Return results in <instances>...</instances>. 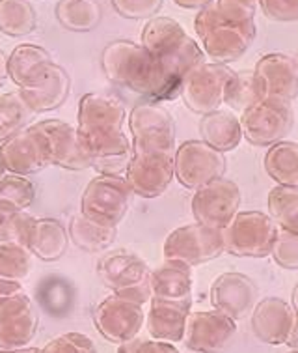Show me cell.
<instances>
[{"label": "cell", "mask_w": 298, "mask_h": 353, "mask_svg": "<svg viewBox=\"0 0 298 353\" xmlns=\"http://www.w3.org/2000/svg\"><path fill=\"white\" fill-rule=\"evenodd\" d=\"M259 4L268 19L279 23L298 21V0H259Z\"/></svg>", "instance_id": "43"}, {"label": "cell", "mask_w": 298, "mask_h": 353, "mask_svg": "<svg viewBox=\"0 0 298 353\" xmlns=\"http://www.w3.org/2000/svg\"><path fill=\"white\" fill-rule=\"evenodd\" d=\"M70 239L83 251L99 252L114 243L116 228L97 225L96 221H92V219L84 217L83 213H78V215L71 219Z\"/></svg>", "instance_id": "32"}, {"label": "cell", "mask_w": 298, "mask_h": 353, "mask_svg": "<svg viewBox=\"0 0 298 353\" xmlns=\"http://www.w3.org/2000/svg\"><path fill=\"white\" fill-rule=\"evenodd\" d=\"M226 157L207 142L187 141L173 154V174L183 187L196 191L198 187L222 178Z\"/></svg>", "instance_id": "10"}, {"label": "cell", "mask_w": 298, "mask_h": 353, "mask_svg": "<svg viewBox=\"0 0 298 353\" xmlns=\"http://www.w3.org/2000/svg\"><path fill=\"white\" fill-rule=\"evenodd\" d=\"M194 28L198 38L202 39L203 51L218 64L239 60L255 38V23L235 25L224 21L216 10L215 0L198 12Z\"/></svg>", "instance_id": "3"}, {"label": "cell", "mask_w": 298, "mask_h": 353, "mask_svg": "<svg viewBox=\"0 0 298 353\" xmlns=\"http://www.w3.org/2000/svg\"><path fill=\"white\" fill-rule=\"evenodd\" d=\"M51 64L54 62L43 47L23 43L15 47L8 57V77L19 88H25L30 86L34 81H38Z\"/></svg>", "instance_id": "27"}, {"label": "cell", "mask_w": 298, "mask_h": 353, "mask_svg": "<svg viewBox=\"0 0 298 353\" xmlns=\"http://www.w3.org/2000/svg\"><path fill=\"white\" fill-rule=\"evenodd\" d=\"M192 215L196 223L222 230L241 208V189L228 178L216 180L198 187L192 196Z\"/></svg>", "instance_id": "11"}, {"label": "cell", "mask_w": 298, "mask_h": 353, "mask_svg": "<svg viewBox=\"0 0 298 353\" xmlns=\"http://www.w3.org/2000/svg\"><path fill=\"white\" fill-rule=\"evenodd\" d=\"M200 133H202L203 142H207L209 146L226 154L241 144V118L220 109L209 112V114H203L202 122H200Z\"/></svg>", "instance_id": "28"}, {"label": "cell", "mask_w": 298, "mask_h": 353, "mask_svg": "<svg viewBox=\"0 0 298 353\" xmlns=\"http://www.w3.org/2000/svg\"><path fill=\"white\" fill-rule=\"evenodd\" d=\"M67 243L70 234L58 219H36L26 249L43 262H56L67 251Z\"/></svg>", "instance_id": "26"}, {"label": "cell", "mask_w": 298, "mask_h": 353, "mask_svg": "<svg viewBox=\"0 0 298 353\" xmlns=\"http://www.w3.org/2000/svg\"><path fill=\"white\" fill-rule=\"evenodd\" d=\"M34 114L36 112L30 109V105L25 101V97L21 96L19 90L0 96V122H2L6 139L21 129H25V125L32 120Z\"/></svg>", "instance_id": "36"}, {"label": "cell", "mask_w": 298, "mask_h": 353, "mask_svg": "<svg viewBox=\"0 0 298 353\" xmlns=\"http://www.w3.org/2000/svg\"><path fill=\"white\" fill-rule=\"evenodd\" d=\"M159 65L160 88L157 103L173 99L181 96L184 81L196 70L198 65L203 64V51L196 41L187 36L175 49H171L162 57L155 58Z\"/></svg>", "instance_id": "19"}, {"label": "cell", "mask_w": 298, "mask_h": 353, "mask_svg": "<svg viewBox=\"0 0 298 353\" xmlns=\"http://www.w3.org/2000/svg\"><path fill=\"white\" fill-rule=\"evenodd\" d=\"M173 178V155L162 152L133 154V159L125 172V180L133 189V193L144 199L160 196Z\"/></svg>", "instance_id": "16"}, {"label": "cell", "mask_w": 298, "mask_h": 353, "mask_svg": "<svg viewBox=\"0 0 298 353\" xmlns=\"http://www.w3.org/2000/svg\"><path fill=\"white\" fill-rule=\"evenodd\" d=\"M34 125L45 137L51 165L67 170H86L92 167V159L84 150L78 131L73 125L62 120H43Z\"/></svg>", "instance_id": "18"}, {"label": "cell", "mask_w": 298, "mask_h": 353, "mask_svg": "<svg viewBox=\"0 0 298 353\" xmlns=\"http://www.w3.org/2000/svg\"><path fill=\"white\" fill-rule=\"evenodd\" d=\"M295 310L279 297H265L252 310V331L268 346L286 344L295 323Z\"/></svg>", "instance_id": "21"}, {"label": "cell", "mask_w": 298, "mask_h": 353, "mask_svg": "<svg viewBox=\"0 0 298 353\" xmlns=\"http://www.w3.org/2000/svg\"><path fill=\"white\" fill-rule=\"evenodd\" d=\"M38 353H97L96 344L83 333H65L56 336Z\"/></svg>", "instance_id": "41"}, {"label": "cell", "mask_w": 298, "mask_h": 353, "mask_svg": "<svg viewBox=\"0 0 298 353\" xmlns=\"http://www.w3.org/2000/svg\"><path fill=\"white\" fill-rule=\"evenodd\" d=\"M233 75L226 64L203 62L192 71L181 88L184 105L196 114H209L224 105V94L228 81Z\"/></svg>", "instance_id": "12"}, {"label": "cell", "mask_w": 298, "mask_h": 353, "mask_svg": "<svg viewBox=\"0 0 298 353\" xmlns=\"http://www.w3.org/2000/svg\"><path fill=\"white\" fill-rule=\"evenodd\" d=\"M268 215L278 228L298 234V185H278L268 193Z\"/></svg>", "instance_id": "35"}, {"label": "cell", "mask_w": 298, "mask_h": 353, "mask_svg": "<svg viewBox=\"0 0 298 353\" xmlns=\"http://www.w3.org/2000/svg\"><path fill=\"white\" fill-rule=\"evenodd\" d=\"M118 353H181L178 347L173 346L171 342H162V341H129L125 344H120Z\"/></svg>", "instance_id": "44"}, {"label": "cell", "mask_w": 298, "mask_h": 353, "mask_svg": "<svg viewBox=\"0 0 298 353\" xmlns=\"http://www.w3.org/2000/svg\"><path fill=\"white\" fill-rule=\"evenodd\" d=\"M259 290L250 276L242 273H224L211 286L213 308L231 320H244L257 305Z\"/></svg>", "instance_id": "17"}, {"label": "cell", "mask_w": 298, "mask_h": 353, "mask_svg": "<svg viewBox=\"0 0 298 353\" xmlns=\"http://www.w3.org/2000/svg\"><path fill=\"white\" fill-rule=\"evenodd\" d=\"M8 77V57L4 54V52L0 51V86H2V83L6 81Z\"/></svg>", "instance_id": "49"}, {"label": "cell", "mask_w": 298, "mask_h": 353, "mask_svg": "<svg viewBox=\"0 0 298 353\" xmlns=\"http://www.w3.org/2000/svg\"><path fill=\"white\" fill-rule=\"evenodd\" d=\"M36 331L38 314L25 292L0 303V350L26 347Z\"/></svg>", "instance_id": "20"}, {"label": "cell", "mask_w": 298, "mask_h": 353, "mask_svg": "<svg viewBox=\"0 0 298 353\" xmlns=\"http://www.w3.org/2000/svg\"><path fill=\"white\" fill-rule=\"evenodd\" d=\"M36 347H19V350H0V353H38Z\"/></svg>", "instance_id": "50"}, {"label": "cell", "mask_w": 298, "mask_h": 353, "mask_svg": "<svg viewBox=\"0 0 298 353\" xmlns=\"http://www.w3.org/2000/svg\"><path fill=\"white\" fill-rule=\"evenodd\" d=\"M292 62H295V70H297V75H298V52L295 54V58H292Z\"/></svg>", "instance_id": "53"}, {"label": "cell", "mask_w": 298, "mask_h": 353, "mask_svg": "<svg viewBox=\"0 0 298 353\" xmlns=\"http://www.w3.org/2000/svg\"><path fill=\"white\" fill-rule=\"evenodd\" d=\"M71 79L67 71L58 64H51L43 75L30 86L19 88L21 96L34 112H49L62 107L70 96Z\"/></svg>", "instance_id": "23"}, {"label": "cell", "mask_w": 298, "mask_h": 353, "mask_svg": "<svg viewBox=\"0 0 298 353\" xmlns=\"http://www.w3.org/2000/svg\"><path fill=\"white\" fill-rule=\"evenodd\" d=\"M255 4L257 0H215V6L220 17L235 25L255 23Z\"/></svg>", "instance_id": "40"}, {"label": "cell", "mask_w": 298, "mask_h": 353, "mask_svg": "<svg viewBox=\"0 0 298 353\" xmlns=\"http://www.w3.org/2000/svg\"><path fill=\"white\" fill-rule=\"evenodd\" d=\"M0 159L8 172L30 176L43 170L49 161V150L45 137L36 125L13 133L0 144Z\"/></svg>", "instance_id": "14"}, {"label": "cell", "mask_w": 298, "mask_h": 353, "mask_svg": "<svg viewBox=\"0 0 298 353\" xmlns=\"http://www.w3.org/2000/svg\"><path fill=\"white\" fill-rule=\"evenodd\" d=\"M263 99L259 81L254 71H233L228 81L224 103L235 112H246Z\"/></svg>", "instance_id": "33"}, {"label": "cell", "mask_w": 298, "mask_h": 353, "mask_svg": "<svg viewBox=\"0 0 298 353\" xmlns=\"http://www.w3.org/2000/svg\"><path fill=\"white\" fill-rule=\"evenodd\" d=\"M295 123L291 101L263 97L257 105L242 112V137L254 146H273L284 141Z\"/></svg>", "instance_id": "8"}, {"label": "cell", "mask_w": 298, "mask_h": 353, "mask_svg": "<svg viewBox=\"0 0 298 353\" xmlns=\"http://www.w3.org/2000/svg\"><path fill=\"white\" fill-rule=\"evenodd\" d=\"M178 6L187 8V10H202L203 6H207L211 4L213 0H173Z\"/></svg>", "instance_id": "47"}, {"label": "cell", "mask_w": 298, "mask_h": 353, "mask_svg": "<svg viewBox=\"0 0 298 353\" xmlns=\"http://www.w3.org/2000/svg\"><path fill=\"white\" fill-rule=\"evenodd\" d=\"M32 270V252L23 245L0 243V279L23 283Z\"/></svg>", "instance_id": "37"}, {"label": "cell", "mask_w": 298, "mask_h": 353, "mask_svg": "<svg viewBox=\"0 0 298 353\" xmlns=\"http://www.w3.org/2000/svg\"><path fill=\"white\" fill-rule=\"evenodd\" d=\"M97 273L114 296L138 305L151 301V270L138 254L131 251L108 252L97 263Z\"/></svg>", "instance_id": "4"}, {"label": "cell", "mask_w": 298, "mask_h": 353, "mask_svg": "<svg viewBox=\"0 0 298 353\" xmlns=\"http://www.w3.org/2000/svg\"><path fill=\"white\" fill-rule=\"evenodd\" d=\"M125 107L114 96L86 94L78 103V137L103 176H123L133 159V146L123 133Z\"/></svg>", "instance_id": "1"}, {"label": "cell", "mask_w": 298, "mask_h": 353, "mask_svg": "<svg viewBox=\"0 0 298 353\" xmlns=\"http://www.w3.org/2000/svg\"><path fill=\"white\" fill-rule=\"evenodd\" d=\"M133 189L123 176H103L89 181L81 200V213L97 225L116 228L127 215Z\"/></svg>", "instance_id": "5"}, {"label": "cell", "mask_w": 298, "mask_h": 353, "mask_svg": "<svg viewBox=\"0 0 298 353\" xmlns=\"http://www.w3.org/2000/svg\"><path fill=\"white\" fill-rule=\"evenodd\" d=\"M6 137H4V129H2V122H0V142L4 141Z\"/></svg>", "instance_id": "54"}, {"label": "cell", "mask_w": 298, "mask_h": 353, "mask_svg": "<svg viewBox=\"0 0 298 353\" xmlns=\"http://www.w3.org/2000/svg\"><path fill=\"white\" fill-rule=\"evenodd\" d=\"M56 19L71 32H89L101 21L97 0H58Z\"/></svg>", "instance_id": "31"}, {"label": "cell", "mask_w": 298, "mask_h": 353, "mask_svg": "<svg viewBox=\"0 0 298 353\" xmlns=\"http://www.w3.org/2000/svg\"><path fill=\"white\" fill-rule=\"evenodd\" d=\"M278 226L270 215L261 212H239L222 228L224 249L233 256L265 258L273 252Z\"/></svg>", "instance_id": "6"}, {"label": "cell", "mask_w": 298, "mask_h": 353, "mask_svg": "<svg viewBox=\"0 0 298 353\" xmlns=\"http://www.w3.org/2000/svg\"><path fill=\"white\" fill-rule=\"evenodd\" d=\"M192 303L162 301L151 299L149 312L146 316L147 333L155 341L179 342L183 341L187 320L191 314Z\"/></svg>", "instance_id": "24"}, {"label": "cell", "mask_w": 298, "mask_h": 353, "mask_svg": "<svg viewBox=\"0 0 298 353\" xmlns=\"http://www.w3.org/2000/svg\"><path fill=\"white\" fill-rule=\"evenodd\" d=\"M265 170L278 185H298V144L279 141L265 155Z\"/></svg>", "instance_id": "30"}, {"label": "cell", "mask_w": 298, "mask_h": 353, "mask_svg": "<svg viewBox=\"0 0 298 353\" xmlns=\"http://www.w3.org/2000/svg\"><path fill=\"white\" fill-rule=\"evenodd\" d=\"M129 128L133 133L134 154H171L175 144L173 118L159 103H140L131 110Z\"/></svg>", "instance_id": "7"}, {"label": "cell", "mask_w": 298, "mask_h": 353, "mask_svg": "<svg viewBox=\"0 0 298 353\" xmlns=\"http://www.w3.org/2000/svg\"><path fill=\"white\" fill-rule=\"evenodd\" d=\"M286 344L291 347L292 352H298V318H295V323H292V329L287 336Z\"/></svg>", "instance_id": "48"}, {"label": "cell", "mask_w": 298, "mask_h": 353, "mask_svg": "<svg viewBox=\"0 0 298 353\" xmlns=\"http://www.w3.org/2000/svg\"><path fill=\"white\" fill-rule=\"evenodd\" d=\"M17 210H19V208H15L13 204L6 202V200H0V238H2V234H4V228H6L10 217H12Z\"/></svg>", "instance_id": "46"}, {"label": "cell", "mask_w": 298, "mask_h": 353, "mask_svg": "<svg viewBox=\"0 0 298 353\" xmlns=\"http://www.w3.org/2000/svg\"><path fill=\"white\" fill-rule=\"evenodd\" d=\"M151 299L192 303V268L175 260H164L151 271Z\"/></svg>", "instance_id": "25"}, {"label": "cell", "mask_w": 298, "mask_h": 353, "mask_svg": "<svg viewBox=\"0 0 298 353\" xmlns=\"http://www.w3.org/2000/svg\"><path fill=\"white\" fill-rule=\"evenodd\" d=\"M254 73L259 81L263 97L292 101L298 96V75L291 57L279 52L265 54L255 64Z\"/></svg>", "instance_id": "22"}, {"label": "cell", "mask_w": 298, "mask_h": 353, "mask_svg": "<svg viewBox=\"0 0 298 353\" xmlns=\"http://www.w3.org/2000/svg\"><path fill=\"white\" fill-rule=\"evenodd\" d=\"M23 284L15 283V281H8V279H0V303L6 301L10 297L23 294Z\"/></svg>", "instance_id": "45"}, {"label": "cell", "mask_w": 298, "mask_h": 353, "mask_svg": "<svg viewBox=\"0 0 298 353\" xmlns=\"http://www.w3.org/2000/svg\"><path fill=\"white\" fill-rule=\"evenodd\" d=\"M291 307H292V310H295V316H297V318H298V284H297V286H295V290H292Z\"/></svg>", "instance_id": "51"}, {"label": "cell", "mask_w": 298, "mask_h": 353, "mask_svg": "<svg viewBox=\"0 0 298 353\" xmlns=\"http://www.w3.org/2000/svg\"><path fill=\"white\" fill-rule=\"evenodd\" d=\"M6 172H8L6 167H4V163H2V159H0V180L4 178V174H6Z\"/></svg>", "instance_id": "52"}, {"label": "cell", "mask_w": 298, "mask_h": 353, "mask_svg": "<svg viewBox=\"0 0 298 353\" xmlns=\"http://www.w3.org/2000/svg\"><path fill=\"white\" fill-rule=\"evenodd\" d=\"M237 331V321L218 310L191 312L184 327V346L194 353L224 352Z\"/></svg>", "instance_id": "15"}, {"label": "cell", "mask_w": 298, "mask_h": 353, "mask_svg": "<svg viewBox=\"0 0 298 353\" xmlns=\"http://www.w3.org/2000/svg\"><path fill=\"white\" fill-rule=\"evenodd\" d=\"M273 258L284 270H298V234L278 228L273 245Z\"/></svg>", "instance_id": "39"}, {"label": "cell", "mask_w": 298, "mask_h": 353, "mask_svg": "<svg viewBox=\"0 0 298 353\" xmlns=\"http://www.w3.org/2000/svg\"><path fill=\"white\" fill-rule=\"evenodd\" d=\"M36 10L30 0H0V32L21 38L34 32Z\"/></svg>", "instance_id": "34"}, {"label": "cell", "mask_w": 298, "mask_h": 353, "mask_svg": "<svg viewBox=\"0 0 298 353\" xmlns=\"http://www.w3.org/2000/svg\"><path fill=\"white\" fill-rule=\"evenodd\" d=\"M289 353H298V352H289Z\"/></svg>", "instance_id": "55"}, {"label": "cell", "mask_w": 298, "mask_h": 353, "mask_svg": "<svg viewBox=\"0 0 298 353\" xmlns=\"http://www.w3.org/2000/svg\"><path fill=\"white\" fill-rule=\"evenodd\" d=\"M97 331L114 344H125L138 339L140 331L146 323L144 305L129 301L120 296H110L97 305L94 312Z\"/></svg>", "instance_id": "13"}, {"label": "cell", "mask_w": 298, "mask_h": 353, "mask_svg": "<svg viewBox=\"0 0 298 353\" xmlns=\"http://www.w3.org/2000/svg\"><path fill=\"white\" fill-rule=\"evenodd\" d=\"M162 251H164V260H175L194 268L200 263L215 260L226 252V249H224L222 230L194 223L171 232L166 238Z\"/></svg>", "instance_id": "9"}, {"label": "cell", "mask_w": 298, "mask_h": 353, "mask_svg": "<svg viewBox=\"0 0 298 353\" xmlns=\"http://www.w3.org/2000/svg\"><path fill=\"white\" fill-rule=\"evenodd\" d=\"M105 75L112 83L157 103L160 88L159 65L149 52L134 41H110L101 54Z\"/></svg>", "instance_id": "2"}, {"label": "cell", "mask_w": 298, "mask_h": 353, "mask_svg": "<svg viewBox=\"0 0 298 353\" xmlns=\"http://www.w3.org/2000/svg\"><path fill=\"white\" fill-rule=\"evenodd\" d=\"M36 199V187L26 176L6 172L0 180V200H6L19 210L30 208Z\"/></svg>", "instance_id": "38"}, {"label": "cell", "mask_w": 298, "mask_h": 353, "mask_svg": "<svg viewBox=\"0 0 298 353\" xmlns=\"http://www.w3.org/2000/svg\"><path fill=\"white\" fill-rule=\"evenodd\" d=\"M112 6L125 19H151L162 6V0H112Z\"/></svg>", "instance_id": "42"}, {"label": "cell", "mask_w": 298, "mask_h": 353, "mask_svg": "<svg viewBox=\"0 0 298 353\" xmlns=\"http://www.w3.org/2000/svg\"><path fill=\"white\" fill-rule=\"evenodd\" d=\"M187 39V32L178 21L170 17H151L142 30V41L144 47L153 58H159Z\"/></svg>", "instance_id": "29"}]
</instances>
